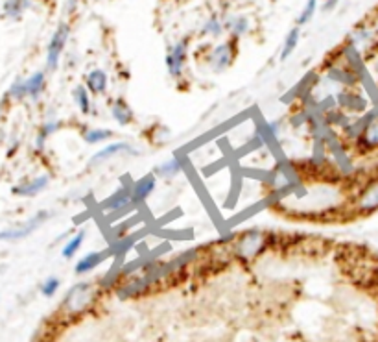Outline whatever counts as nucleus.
I'll return each instance as SVG.
<instances>
[{
    "instance_id": "1",
    "label": "nucleus",
    "mask_w": 378,
    "mask_h": 342,
    "mask_svg": "<svg viewBox=\"0 0 378 342\" xmlns=\"http://www.w3.org/2000/svg\"><path fill=\"white\" fill-rule=\"evenodd\" d=\"M279 239L281 237L277 233L268 232L264 228H247L236 233V239L227 248V252L233 261L247 265V263L257 261L269 248H275Z\"/></svg>"
},
{
    "instance_id": "2",
    "label": "nucleus",
    "mask_w": 378,
    "mask_h": 342,
    "mask_svg": "<svg viewBox=\"0 0 378 342\" xmlns=\"http://www.w3.org/2000/svg\"><path fill=\"white\" fill-rule=\"evenodd\" d=\"M102 290L98 287L96 281H78L65 292L63 300H61V308L59 314L65 320H78L91 313L96 308L98 300H100Z\"/></svg>"
},
{
    "instance_id": "3",
    "label": "nucleus",
    "mask_w": 378,
    "mask_h": 342,
    "mask_svg": "<svg viewBox=\"0 0 378 342\" xmlns=\"http://www.w3.org/2000/svg\"><path fill=\"white\" fill-rule=\"evenodd\" d=\"M349 211L355 217H371L378 213V172L366 176L349 198Z\"/></svg>"
},
{
    "instance_id": "4",
    "label": "nucleus",
    "mask_w": 378,
    "mask_h": 342,
    "mask_svg": "<svg viewBox=\"0 0 378 342\" xmlns=\"http://www.w3.org/2000/svg\"><path fill=\"white\" fill-rule=\"evenodd\" d=\"M236 58H238V41L229 37L207 48L203 54V65L212 74H224L235 65Z\"/></svg>"
},
{
    "instance_id": "5",
    "label": "nucleus",
    "mask_w": 378,
    "mask_h": 342,
    "mask_svg": "<svg viewBox=\"0 0 378 342\" xmlns=\"http://www.w3.org/2000/svg\"><path fill=\"white\" fill-rule=\"evenodd\" d=\"M137 156H140V148L137 145H133L129 141H113V143H107L100 150L94 152L91 159H89V163H87V167L96 168L105 165V163L113 161V159H118V157Z\"/></svg>"
},
{
    "instance_id": "6",
    "label": "nucleus",
    "mask_w": 378,
    "mask_h": 342,
    "mask_svg": "<svg viewBox=\"0 0 378 342\" xmlns=\"http://www.w3.org/2000/svg\"><path fill=\"white\" fill-rule=\"evenodd\" d=\"M190 56V37L185 35L181 39H178L176 43H172L167 50V56H165V63H167V70L170 78L176 81H179L185 76V70H187V63H189Z\"/></svg>"
},
{
    "instance_id": "7",
    "label": "nucleus",
    "mask_w": 378,
    "mask_h": 342,
    "mask_svg": "<svg viewBox=\"0 0 378 342\" xmlns=\"http://www.w3.org/2000/svg\"><path fill=\"white\" fill-rule=\"evenodd\" d=\"M353 148L360 156L378 154V110H369L364 113V128Z\"/></svg>"
},
{
    "instance_id": "8",
    "label": "nucleus",
    "mask_w": 378,
    "mask_h": 342,
    "mask_svg": "<svg viewBox=\"0 0 378 342\" xmlns=\"http://www.w3.org/2000/svg\"><path fill=\"white\" fill-rule=\"evenodd\" d=\"M70 39V24L69 23H59L58 28L54 30L50 41H48V47H46V70L48 72H56L63 58L65 48Z\"/></svg>"
},
{
    "instance_id": "9",
    "label": "nucleus",
    "mask_w": 378,
    "mask_h": 342,
    "mask_svg": "<svg viewBox=\"0 0 378 342\" xmlns=\"http://www.w3.org/2000/svg\"><path fill=\"white\" fill-rule=\"evenodd\" d=\"M52 213L46 211V209H41L35 215H32L28 221L21 222L17 226L8 228L4 232H0V241H8V243H13V241H21V239L30 237L32 233L37 232L46 221H50Z\"/></svg>"
},
{
    "instance_id": "10",
    "label": "nucleus",
    "mask_w": 378,
    "mask_h": 342,
    "mask_svg": "<svg viewBox=\"0 0 378 342\" xmlns=\"http://www.w3.org/2000/svg\"><path fill=\"white\" fill-rule=\"evenodd\" d=\"M334 97H336V104L339 110L347 111L349 115L360 117L369 111V99L356 88L338 89Z\"/></svg>"
},
{
    "instance_id": "11",
    "label": "nucleus",
    "mask_w": 378,
    "mask_h": 342,
    "mask_svg": "<svg viewBox=\"0 0 378 342\" xmlns=\"http://www.w3.org/2000/svg\"><path fill=\"white\" fill-rule=\"evenodd\" d=\"M154 289L155 287L151 285V281L140 272L132 276V278L122 279V283L115 289V296L120 302H127V300H135V298L148 294Z\"/></svg>"
},
{
    "instance_id": "12",
    "label": "nucleus",
    "mask_w": 378,
    "mask_h": 342,
    "mask_svg": "<svg viewBox=\"0 0 378 342\" xmlns=\"http://www.w3.org/2000/svg\"><path fill=\"white\" fill-rule=\"evenodd\" d=\"M157 181H159L157 174H155V172H148V174L140 176L138 180L129 183L133 208H140L143 203H146V200H148V198L155 192V189H157Z\"/></svg>"
},
{
    "instance_id": "13",
    "label": "nucleus",
    "mask_w": 378,
    "mask_h": 342,
    "mask_svg": "<svg viewBox=\"0 0 378 342\" xmlns=\"http://www.w3.org/2000/svg\"><path fill=\"white\" fill-rule=\"evenodd\" d=\"M103 213L107 215H116V213H124L126 209L133 208L132 203V189L129 185H122L118 187L113 194L105 198L102 203H100Z\"/></svg>"
},
{
    "instance_id": "14",
    "label": "nucleus",
    "mask_w": 378,
    "mask_h": 342,
    "mask_svg": "<svg viewBox=\"0 0 378 342\" xmlns=\"http://www.w3.org/2000/svg\"><path fill=\"white\" fill-rule=\"evenodd\" d=\"M122 267H124V257H113L111 267L96 281L102 292H111V290H115L122 283V279H124Z\"/></svg>"
},
{
    "instance_id": "15",
    "label": "nucleus",
    "mask_w": 378,
    "mask_h": 342,
    "mask_svg": "<svg viewBox=\"0 0 378 342\" xmlns=\"http://www.w3.org/2000/svg\"><path fill=\"white\" fill-rule=\"evenodd\" d=\"M83 83L91 91L92 97H105L109 91V74L102 67H94L89 72H85Z\"/></svg>"
},
{
    "instance_id": "16",
    "label": "nucleus",
    "mask_w": 378,
    "mask_h": 342,
    "mask_svg": "<svg viewBox=\"0 0 378 342\" xmlns=\"http://www.w3.org/2000/svg\"><path fill=\"white\" fill-rule=\"evenodd\" d=\"M50 185V174H39L32 178V180H26L23 183H19L12 189V192L15 197L21 198H34L37 194H41L43 191H46Z\"/></svg>"
},
{
    "instance_id": "17",
    "label": "nucleus",
    "mask_w": 378,
    "mask_h": 342,
    "mask_svg": "<svg viewBox=\"0 0 378 342\" xmlns=\"http://www.w3.org/2000/svg\"><path fill=\"white\" fill-rule=\"evenodd\" d=\"M224 23L225 34L229 35L231 39L240 41L242 37H246L251 32V19L244 13H231L224 19Z\"/></svg>"
},
{
    "instance_id": "18",
    "label": "nucleus",
    "mask_w": 378,
    "mask_h": 342,
    "mask_svg": "<svg viewBox=\"0 0 378 342\" xmlns=\"http://www.w3.org/2000/svg\"><path fill=\"white\" fill-rule=\"evenodd\" d=\"M109 113L111 119L122 128L132 126L133 122H135V111L129 105V102L126 99H122V97L109 100Z\"/></svg>"
},
{
    "instance_id": "19",
    "label": "nucleus",
    "mask_w": 378,
    "mask_h": 342,
    "mask_svg": "<svg viewBox=\"0 0 378 342\" xmlns=\"http://www.w3.org/2000/svg\"><path fill=\"white\" fill-rule=\"evenodd\" d=\"M109 255V248L98 250V252H89V254L81 255L74 265V274L76 276H87V274L94 272Z\"/></svg>"
},
{
    "instance_id": "20",
    "label": "nucleus",
    "mask_w": 378,
    "mask_h": 342,
    "mask_svg": "<svg viewBox=\"0 0 378 342\" xmlns=\"http://www.w3.org/2000/svg\"><path fill=\"white\" fill-rule=\"evenodd\" d=\"M70 97H72V102L78 108L83 117L92 115V110H94V102H92V93L87 89L85 83H76L72 91H70Z\"/></svg>"
},
{
    "instance_id": "21",
    "label": "nucleus",
    "mask_w": 378,
    "mask_h": 342,
    "mask_svg": "<svg viewBox=\"0 0 378 342\" xmlns=\"http://www.w3.org/2000/svg\"><path fill=\"white\" fill-rule=\"evenodd\" d=\"M87 239V230L85 228H80V230H76V232H70L67 235V241L61 246V257L67 259V261H72L78 252L81 250L83 243H85Z\"/></svg>"
},
{
    "instance_id": "22",
    "label": "nucleus",
    "mask_w": 378,
    "mask_h": 342,
    "mask_svg": "<svg viewBox=\"0 0 378 342\" xmlns=\"http://www.w3.org/2000/svg\"><path fill=\"white\" fill-rule=\"evenodd\" d=\"M185 168V163L183 159L179 156H172L168 157V159H165V161H160L157 167H155V174H157V178H160V180H174V178H178L181 172H183Z\"/></svg>"
},
{
    "instance_id": "23",
    "label": "nucleus",
    "mask_w": 378,
    "mask_h": 342,
    "mask_svg": "<svg viewBox=\"0 0 378 342\" xmlns=\"http://www.w3.org/2000/svg\"><path fill=\"white\" fill-rule=\"evenodd\" d=\"M80 134L83 143H87V145H102V143H109L115 137V132L111 128L83 126Z\"/></svg>"
},
{
    "instance_id": "24",
    "label": "nucleus",
    "mask_w": 378,
    "mask_h": 342,
    "mask_svg": "<svg viewBox=\"0 0 378 342\" xmlns=\"http://www.w3.org/2000/svg\"><path fill=\"white\" fill-rule=\"evenodd\" d=\"M26 91H28V99L37 102L46 91V70H35L34 74L26 78Z\"/></svg>"
},
{
    "instance_id": "25",
    "label": "nucleus",
    "mask_w": 378,
    "mask_h": 342,
    "mask_svg": "<svg viewBox=\"0 0 378 342\" xmlns=\"http://www.w3.org/2000/svg\"><path fill=\"white\" fill-rule=\"evenodd\" d=\"M323 119H325V122H327L328 126L333 128L334 132H344L345 128L355 121V117L349 115L347 111L339 110V108H334V110L323 113Z\"/></svg>"
},
{
    "instance_id": "26",
    "label": "nucleus",
    "mask_w": 378,
    "mask_h": 342,
    "mask_svg": "<svg viewBox=\"0 0 378 342\" xmlns=\"http://www.w3.org/2000/svg\"><path fill=\"white\" fill-rule=\"evenodd\" d=\"M200 34L203 37H211V39H220L225 34L224 17H220L216 13H212L211 17L205 19V23L201 24Z\"/></svg>"
},
{
    "instance_id": "27",
    "label": "nucleus",
    "mask_w": 378,
    "mask_h": 342,
    "mask_svg": "<svg viewBox=\"0 0 378 342\" xmlns=\"http://www.w3.org/2000/svg\"><path fill=\"white\" fill-rule=\"evenodd\" d=\"M299 41H301V28H299V26H293V28L286 34L284 41H282L281 54H279V59H281V61H286V59L292 58L293 52L297 50Z\"/></svg>"
},
{
    "instance_id": "28",
    "label": "nucleus",
    "mask_w": 378,
    "mask_h": 342,
    "mask_svg": "<svg viewBox=\"0 0 378 342\" xmlns=\"http://www.w3.org/2000/svg\"><path fill=\"white\" fill-rule=\"evenodd\" d=\"M135 243H137V233L135 232L122 235V237H116L109 246L111 257H124L135 246Z\"/></svg>"
},
{
    "instance_id": "29",
    "label": "nucleus",
    "mask_w": 378,
    "mask_h": 342,
    "mask_svg": "<svg viewBox=\"0 0 378 342\" xmlns=\"http://www.w3.org/2000/svg\"><path fill=\"white\" fill-rule=\"evenodd\" d=\"M146 137L151 145H165L170 137H172V132H170V128L165 126V124H154V126L148 128V132H146Z\"/></svg>"
},
{
    "instance_id": "30",
    "label": "nucleus",
    "mask_w": 378,
    "mask_h": 342,
    "mask_svg": "<svg viewBox=\"0 0 378 342\" xmlns=\"http://www.w3.org/2000/svg\"><path fill=\"white\" fill-rule=\"evenodd\" d=\"M4 15L8 19L17 21L24 15V12L30 8V0H4Z\"/></svg>"
},
{
    "instance_id": "31",
    "label": "nucleus",
    "mask_w": 378,
    "mask_h": 342,
    "mask_svg": "<svg viewBox=\"0 0 378 342\" xmlns=\"http://www.w3.org/2000/svg\"><path fill=\"white\" fill-rule=\"evenodd\" d=\"M310 115H312V111L308 108H303V110L299 111H292L290 117H288V124L292 130H308L310 124Z\"/></svg>"
},
{
    "instance_id": "32",
    "label": "nucleus",
    "mask_w": 378,
    "mask_h": 342,
    "mask_svg": "<svg viewBox=\"0 0 378 342\" xmlns=\"http://www.w3.org/2000/svg\"><path fill=\"white\" fill-rule=\"evenodd\" d=\"M319 10V0H306V4L303 6L301 13H299L297 17V26H304V24H308L312 19H314L315 12Z\"/></svg>"
},
{
    "instance_id": "33",
    "label": "nucleus",
    "mask_w": 378,
    "mask_h": 342,
    "mask_svg": "<svg viewBox=\"0 0 378 342\" xmlns=\"http://www.w3.org/2000/svg\"><path fill=\"white\" fill-rule=\"evenodd\" d=\"M61 126H63V122L59 121V119H56V117H52V119H46V121L41 124L37 135H41V137L48 139L50 135L58 134L59 130H61Z\"/></svg>"
},
{
    "instance_id": "34",
    "label": "nucleus",
    "mask_w": 378,
    "mask_h": 342,
    "mask_svg": "<svg viewBox=\"0 0 378 342\" xmlns=\"http://www.w3.org/2000/svg\"><path fill=\"white\" fill-rule=\"evenodd\" d=\"M8 97L12 100L28 99V91H26V78H17L13 81L10 89H8Z\"/></svg>"
},
{
    "instance_id": "35",
    "label": "nucleus",
    "mask_w": 378,
    "mask_h": 342,
    "mask_svg": "<svg viewBox=\"0 0 378 342\" xmlns=\"http://www.w3.org/2000/svg\"><path fill=\"white\" fill-rule=\"evenodd\" d=\"M59 287H61V279L58 276H48V278L41 283V294L46 296V298H52V296L58 294Z\"/></svg>"
},
{
    "instance_id": "36",
    "label": "nucleus",
    "mask_w": 378,
    "mask_h": 342,
    "mask_svg": "<svg viewBox=\"0 0 378 342\" xmlns=\"http://www.w3.org/2000/svg\"><path fill=\"white\" fill-rule=\"evenodd\" d=\"M371 74H372V78H375V81H377V86H378V52L371 58Z\"/></svg>"
},
{
    "instance_id": "37",
    "label": "nucleus",
    "mask_w": 378,
    "mask_h": 342,
    "mask_svg": "<svg viewBox=\"0 0 378 342\" xmlns=\"http://www.w3.org/2000/svg\"><path fill=\"white\" fill-rule=\"evenodd\" d=\"M339 4V0H323V12H333Z\"/></svg>"
},
{
    "instance_id": "38",
    "label": "nucleus",
    "mask_w": 378,
    "mask_h": 342,
    "mask_svg": "<svg viewBox=\"0 0 378 342\" xmlns=\"http://www.w3.org/2000/svg\"><path fill=\"white\" fill-rule=\"evenodd\" d=\"M76 8H78V0H67V6H65V12L74 13Z\"/></svg>"
},
{
    "instance_id": "39",
    "label": "nucleus",
    "mask_w": 378,
    "mask_h": 342,
    "mask_svg": "<svg viewBox=\"0 0 378 342\" xmlns=\"http://www.w3.org/2000/svg\"><path fill=\"white\" fill-rule=\"evenodd\" d=\"M271 2H279V0H271Z\"/></svg>"
}]
</instances>
